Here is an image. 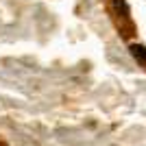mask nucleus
<instances>
[{
	"mask_svg": "<svg viewBox=\"0 0 146 146\" xmlns=\"http://www.w3.org/2000/svg\"><path fill=\"white\" fill-rule=\"evenodd\" d=\"M111 2H113V9H116L118 13H122V18H127V15H129V7H127L124 0H111Z\"/></svg>",
	"mask_w": 146,
	"mask_h": 146,
	"instance_id": "nucleus-2",
	"label": "nucleus"
},
{
	"mask_svg": "<svg viewBox=\"0 0 146 146\" xmlns=\"http://www.w3.org/2000/svg\"><path fill=\"white\" fill-rule=\"evenodd\" d=\"M129 50H131V55H133V59L137 61V63H146V46H142V44H131Z\"/></svg>",
	"mask_w": 146,
	"mask_h": 146,
	"instance_id": "nucleus-1",
	"label": "nucleus"
}]
</instances>
